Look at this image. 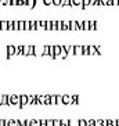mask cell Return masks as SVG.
<instances>
[{"instance_id":"cb8c5ba5","label":"cell","mask_w":119,"mask_h":126,"mask_svg":"<svg viewBox=\"0 0 119 126\" xmlns=\"http://www.w3.org/2000/svg\"><path fill=\"white\" fill-rule=\"evenodd\" d=\"M61 6H72L71 0H62V4H61Z\"/></svg>"},{"instance_id":"d6986e66","label":"cell","mask_w":119,"mask_h":126,"mask_svg":"<svg viewBox=\"0 0 119 126\" xmlns=\"http://www.w3.org/2000/svg\"><path fill=\"white\" fill-rule=\"evenodd\" d=\"M104 119H96V126H104Z\"/></svg>"},{"instance_id":"44dd1931","label":"cell","mask_w":119,"mask_h":126,"mask_svg":"<svg viewBox=\"0 0 119 126\" xmlns=\"http://www.w3.org/2000/svg\"><path fill=\"white\" fill-rule=\"evenodd\" d=\"M89 4H90V0H82V8L87 7Z\"/></svg>"},{"instance_id":"9c48e42d","label":"cell","mask_w":119,"mask_h":126,"mask_svg":"<svg viewBox=\"0 0 119 126\" xmlns=\"http://www.w3.org/2000/svg\"><path fill=\"white\" fill-rule=\"evenodd\" d=\"M60 126H71L69 119H60Z\"/></svg>"},{"instance_id":"5bb4252c","label":"cell","mask_w":119,"mask_h":126,"mask_svg":"<svg viewBox=\"0 0 119 126\" xmlns=\"http://www.w3.org/2000/svg\"><path fill=\"white\" fill-rule=\"evenodd\" d=\"M71 98H72V103H71V104H78V103H79V96H78V94H74V96H71Z\"/></svg>"},{"instance_id":"83f0119b","label":"cell","mask_w":119,"mask_h":126,"mask_svg":"<svg viewBox=\"0 0 119 126\" xmlns=\"http://www.w3.org/2000/svg\"><path fill=\"white\" fill-rule=\"evenodd\" d=\"M50 104H56V96H50Z\"/></svg>"},{"instance_id":"f546056e","label":"cell","mask_w":119,"mask_h":126,"mask_svg":"<svg viewBox=\"0 0 119 126\" xmlns=\"http://www.w3.org/2000/svg\"><path fill=\"white\" fill-rule=\"evenodd\" d=\"M43 3H45L46 6H48V4H51V3H53V0H43Z\"/></svg>"},{"instance_id":"8fae6325","label":"cell","mask_w":119,"mask_h":126,"mask_svg":"<svg viewBox=\"0 0 119 126\" xmlns=\"http://www.w3.org/2000/svg\"><path fill=\"white\" fill-rule=\"evenodd\" d=\"M104 126H115V119H105Z\"/></svg>"},{"instance_id":"4316f807","label":"cell","mask_w":119,"mask_h":126,"mask_svg":"<svg viewBox=\"0 0 119 126\" xmlns=\"http://www.w3.org/2000/svg\"><path fill=\"white\" fill-rule=\"evenodd\" d=\"M53 126H60V119H53Z\"/></svg>"},{"instance_id":"d4e9b609","label":"cell","mask_w":119,"mask_h":126,"mask_svg":"<svg viewBox=\"0 0 119 126\" xmlns=\"http://www.w3.org/2000/svg\"><path fill=\"white\" fill-rule=\"evenodd\" d=\"M51 4H56V6H61L62 4V0H53Z\"/></svg>"},{"instance_id":"484cf974","label":"cell","mask_w":119,"mask_h":126,"mask_svg":"<svg viewBox=\"0 0 119 126\" xmlns=\"http://www.w3.org/2000/svg\"><path fill=\"white\" fill-rule=\"evenodd\" d=\"M0 126H7V119H0Z\"/></svg>"},{"instance_id":"ac0fdd59","label":"cell","mask_w":119,"mask_h":126,"mask_svg":"<svg viewBox=\"0 0 119 126\" xmlns=\"http://www.w3.org/2000/svg\"><path fill=\"white\" fill-rule=\"evenodd\" d=\"M72 6H82V0H71Z\"/></svg>"},{"instance_id":"6da1fadb","label":"cell","mask_w":119,"mask_h":126,"mask_svg":"<svg viewBox=\"0 0 119 126\" xmlns=\"http://www.w3.org/2000/svg\"><path fill=\"white\" fill-rule=\"evenodd\" d=\"M8 103H10V105H18L19 104V96L18 94H11V96H8Z\"/></svg>"},{"instance_id":"8992f818","label":"cell","mask_w":119,"mask_h":126,"mask_svg":"<svg viewBox=\"0 0 119 126\" xmlns=\"http://www.w3.org/2000/svg\"><path fill=\"white\" fill-rule=\"evenodd\" d=\"M89 48V54H100L98 53V47H94V46H87Z\"/></svg>"},{"instance_id":"4dcf8cb0","label":"cell","mask_w":119,"mask_h":126,"mask_svg":"<svg viewBox=\"0 0 119 126\" xmlns=\"http://www.w3.org/2000/svg\"><path fill=\"white\" fill-rule=\"evenodd\" d=\"M115 126H119V119H115Z\"/></svg>"},{"instance_id":"7a4b0ae2","label":"cell","mask_w":119,"mask_h":126,"mask_svg":"<svg viewBox=\"0 0 119 126\" xmlns=\"http://www.w3.org/2000/svg\"><path fill=\"white\" fill-rule=\"evenodd\" d=\"M6 51H7V54H6V56L11 57V56H14V54H17V47H15V46H13V45H10V46H7V47H6Z\"/></svg>"},{"instance_id":"277c9868","label":"cell","mask_w":119,"mask_h":126,"mask_svg":"<svg viewBox=\"0 0 119 126\" xmlns=\"http://www.w3.org/2000/svg\"><path fill=\"white\" fill-rule=\"evenodd\" d=\"M0 105H10L7 94H1V96H0Z\"/></svg>"},{"instance_id":"30bf717a","label":"cell","mask_w":119,"mask_h":126,"mask_svg":"<svg viewBox=\"0 0 119 126\" xmlns=\"http://www.w3.org/2000/svg\"><path fill=\"white\" fill-rule=\"evenodd\" d=\"M89 29H91V31L97 29V21H89Z\"/></svg>"},{"instance_id":"52a82bcc","label":"cell","mask_w":119,"mask_h":126,"mask_svg":"<svg viewBox=\"0 0 119 126\" xmlns=\"http://www.w3.org/2000/svg\"><path fill=\"white\" fill-rule=\"evenodd\" d=\"M8 29V21H0V31Z\"/></svg>"},{"instance_id":"f1b7e54d","label":"cell","mask_w":119,"mask_h":126,"mask_svg":"<svg viewBox=\"0 0 119 126\" xmlns=\"http://www.w3.org/2000/svg\"><path fill=\"white\" fill-rule=\"evenodd\" d=\"M61 103V96H56V104Z\"/></svg>"},{"instance_id":"3957f363","label":"cell","mask_w":119,"mask_h":126,"mask_svg":"<svg viewBox=\"0 0 119 126\" xmlns=\"http://www.w3.org/2000/svg\"><path fill=\"white\" fill-rule=\"evenodd\" d=\"M61 103L62 104H71L72 103V98L69 94H62L61 96Z\"/></svg>"},{"instance_id":"ffe728a7","label":"cell","mask_w":119,"mask_h":126,"mask_svg":"<svg viewBox=\"0 0 119 126\" xmlns=\"http://www.w3.org/2000/svg\"><path fill=\"white\" fill-rule=\"evenodd\" d=\"M28 122L29 121H26V119H19V125L21 126H28Z\"/></svg>"},{"instance_id":"2e32d148","label":"cell","mask_w":119,"mask_h":126,"mask_svg":"<svg viewBox=\"0 0 119 126\" xmlns=\"http://www.w3.org/2000/svg\"><path fill=\"white\" fill-rule=\"evenodd\" d=\"M78 126H87V121H86V119H79Z\"/></svg>"},{"instance_id":"603a6c76","label":"cell","mask_w":119,"mask_h":126,"mask_svg":"<svg viewBox=\"0 0 119 126\" xmlns=\"http://www.w3.org/2000/svg\"><path fill=\"white\" fill-rule=\"evenodd\" d=\"M47 119H39V126H46Z\"/></svg>"},{"instance_id":"4fadbf2b","label":"cell","mask_w":119,"mask_h":126,"mask_svg":"<svg viewBox=\"0 0 119 126\" xmlns=\"http://www.w3.org/2000/svg\"><path fill=\"white\" fill-rule=\"evenodd\" d=\"M28 126H39V119H30L28 122Z\"/></svg>"},{"instance_id":"7c38bea8","label":"cell","mask_w":119,"mask_h":126,"mask_svg":"<svg viewBox=\"0 0 119 126\" xmlns=\"http://www.w3.org/2000/svg\"><path fill=\"white\" fill-rule=\"evenodd\" d=\"M61 54V46H54V56H56V58Z\"/></svg>"},{"instance_id":"ba28073f","label":"cell","mask_w":119,"mask_h":126,"mask_svg":"<svg viewBox=\"0 0 119 126\" xmlns=\"http://www.w3.org/2000/svg\"><path fill=\"white\" fill-rule=\"evenodd\" d=\"M24 4L32 8V7H35V4H36V0H24Z\"/></svg>"},{"instance_id":"e0dca14e","label":"cell","mask_w":119,"mask_h":126,"mask_svg":"<svg viewBox=\"0 0 119 126\" xmlns=\"http://www.w3.org/2000/svg\"><path fill=\"white\" fill-rule=\"evenodd\" d=\"M7 126H17L15 119H7Z\"/></svg>"},{"instance_id":"7402d4cb","label":"cell","mask_w":119,"mask_h":126,"mask_svg":"<svg viewBox=\"0 0 119 126\" xmlns=\"http://www.w3.org/2000/svg\"><path fill=\"white\" fill-rule=\"evenodd\" d=\"M87 126H96V119H89L87 121Z\"/></svg>"},{"instance_id":"5b68a950","label":"cell","mask_w":119,"mask_h":126,"mask_svg":"<svg viewBox=\"0 0 119 126\" xmlns=\"http://www.w3.org/2000/svg\"><path fill=\"white\" fill-rule=\"evenodd\" d=\"M74 54H83V46H74Z\"/></svg>"},{"instance_id":"9a60e30c","label":"cell","mask_w":119,"mask_h":126,"mask_svg":"<svg viewBox=\"0 0 119 126\" xmlns=\"http://www.w3.org/2000/svg\"><path fill=\"white\" fill-rule=\"evenodd\" d=\"M18 29L25 31V21H18Z\"/></svg>"}]
</instances>
